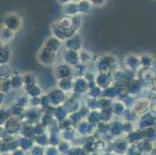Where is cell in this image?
Listing matches in <instances>:
<instances>
[{
    "mask_svg": "<svg viewBox=\"0 0 156 155\" xmlns=\"http://www.w3.org/2000/svg\"><path fill=\"white\" fill-rule=\"evenodd\" d=\"M30 152V155H45V147L36 144L33 147Z\"/></svg>",
    "mask_w": 156,
    "mask_h": 155,
    "instance_id": "4",
    "label": "cell"
},
{
    "mask_svg": "<svg viewBox=\"0 0 156 155\" xmlns=\"http://www.w3.org/2000/svg\"><path fill=\"white\" fill-rule=\"evenodd\" d=\"M129 147V142L127 140H117L113 144V150L117 155L126 154Z\"/></svg>",
    "mask_w": 156,
    "mask_h": 155,
    "instance_id": "1",
    "label": "cell"
},
{
    "mask_svg": "<svg viewBox=\"0 0 156 155\" xmlns=\"http://www.w3.org/2000/svg\"><path fill=\"white\" fill-rule=\"evenodd\" d=\"M45 155H61L58 147L48 145L45 147Z\"/></svg>",
    "mask_w": 156,
    "mask_h": 155,
    "instance_id": "5",
    "label": "cell"
},
{
    "mask_svg": "<svg viewBox=\"0 0 156 155\" xmlns=\"http://www.w3.org/2000/svg\"><path fill=\"white\" fill-rule=\"evenodd\" d=\"M71 145L69 142L67 141H61L60 143L58 145V149L59 152L61 153L62 155H68L69 150L71 149Z\"/></svg>",
    "mask_w": 156,
    "mask_h": 155,
    "instance_id": "3",
    "label": "cell"
},
{
    "mask_svg": "<svg viewBox=\"0 0 156 155\" xmlns=\"http://www.w3.org/2000/svg\"><path fill=\"white\" fill-rule=\"evenodd\" d=\"M1 155H12V153H10V152H2Z\"/></svg>",
    "mask_w": 156,
    "mask_h": 155,
    "instance_id": "9",
    "label": "cell"
},
{
    "mask_svg": "<svg viewBox=\"0 0 156 155\" xmlns=\"http://www.w3.org/2000/svg\"><path fill=\"white\" fill-rule=\"evenodd\" d=\"M141 155H151L150 153H142Z\"/></svg>",
    "mask_w": 156,
    "mask_h": 155,
    "instance_id": "11",
    "label": "cell"
},
{
    "mask_svg": "<svg viewBox=\"0 0 156 155\" xmlns=\"http://www.w3.org/2000/svg\"><path fill=\"white\" fill-rule=\"evenodd\" d=\"M150 153H151V155H156V146H153L152 149H151V150L150 151Z\"/></svg>",
    "mask_w": 156,
    "mask_h": 155,
    "instance_id": "7",
    "label": "cell"
},
{
    "mask_svg": "<svg viewBox=\"0 0 156 155\" xmlns=\"http://www.w3.org/2000/svg\"><path fill=\"white\" fill-rule=\"evenodd\" d=\"M121 155H126V154H121Z\"/></svg>",
    "mask_w": 156,
    "mask_h": 155,
    "instance_id": "12",
    "label": "cell"
},
{
    "mask_svg": "<svg viewBox=\"0 0 156 155\" xmlns=\"http://www.w3.org/2000/svg\"><path fill=\"white\" fill-rule=\"evenodd\" d=\"M12 155H27V152L18 147L17 149H16L12 152Z\"/></svg>",
    "mask_w": 156,
    "mask_h": 155,
    "instance_id": "6",
    "label": "cell"
},
{
    "mask_svg": "<svg viewBox=\"0 0 156 155\" xmlns=\"http://www.w3.org/2000/svg\"><path fill=\"white\" fill-rule=\"evenodd\" d=\"M102 155H116V153H111V152H106V153H103Z\"/></svg>",
    "mask_w": 156,
    "mask_h": 155,
    "instance_id": "8",
    "label": "cell"
},
{
    "mask_svg": "<svg viewBox=\"0 0 156 155\" xmlns=\"http://www.w3.org/2000/svg\"><path fill=\"white\" fill-rule=\"evenodd\" d=\"M18 146L22 150L28 152L30 151V150L34 146V141L31 139L27 138V137H23V138H20L18 140Z\"/></svg>",
    "mask_w": 156,
    "mask_h": 155,
    "instance_id": "2",
    "label": "cell"
},
{
    "mask_svg": "<svg viewBox=\"0 0 156 155\" xmlns=\"http://www.w3.org/2000/svg\"><path fill=\"white\" fill-rule=\"evenodd\" d=\"M88 155H102V154H100V153H97V152H93V153H88Z\"/></svg>",
    "mask_w": 156,
    "mask_h": 155,
    "instance_id": "10",
    "label": "cell"
}]
</instances>
